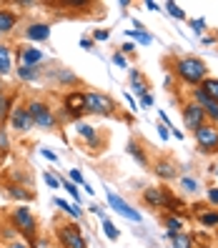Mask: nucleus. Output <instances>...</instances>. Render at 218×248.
I'll return each mask as SVG.
<instances>
[{
	"label": "nucleus",
	"instance_id": "nucleus-49",
	"mask_svg": "<svg viewBox=\"0 0 218 248\" xmlns=\"http://www.w3.org/2000/svg\"><path fill=\"white\" fill-rule=\"evenodd\" d=\"M145 8H148V10H161V5H158V3H153V0H145Z\"/></svg>",
	"mask_w": 218,
	"mask_h": 248
},
{
	"label": "nucleus",
	"instance_id": "nucleus-17",
	"mask_svg": "<svg viewBox=\"0 0 218 248\" xmlns=\"http://www.w3.org/2000/svg\"><path fill=\"white\" fill-rule=\"evenodd\" d=\"M16 25H18V13L8 10V8H0V35L13 33V28H16Z\"/></svg>",
	"mask_w": 218,
	"mask_h": 248
},
{
	"label": "nucleus",
	"instance_id": "nucleus-30",
	"mask_svg": "<svg viewBox=\"0 0 218 248\" xmlns=\"http://www.w3.org/2000/svg\"><path fill=\"white\" fill-rule=\"evenodd\" d=\"M100 223H103V231H106L108 241H118V238H121V231L115 228V223L110 221V218H103V221H100Z\"/></svg>",
	"mask_w": 218,
	"mask_h": 248
},
{
	"label": "nucleus",
	"instance_id": "nucleus-5",
	"mask_svg": "<svg viewBox=\"0 0 218 248\" xmlns=\"http://www.w3.org/2000/svg\"><path fill=\"white\" fill-rule=\"evenodd\" d=\"M193 138H196V145L203 155H216L218 153V125L216 123L201 125L193 133Z\"/></svg>",
	"mask_w": 218,
	"mask_h": 248
},
{
	"label": "nucleus",
	"instance_id": "nucleus-25",
	"mask_svg": "<svg viewBox=\"0 0 218 248\" xmlns=\"http://www.w3.org/2000/svg\"><path fill=\"white\" fill-rule=\"evenodd\" d=\"M8 193H10V198H16V201H33V193L28 191V188H23V186H8Z\"/></svg>",
	"mask_w": 218,
	"mask_h": 248
},
{
	"label": "nucleus",
	"instance_id": "nucleus-29",
	"mask_svg": "<svg viewBox=\"0 0 218 248\" xmlns=\"http://www.w3.org/2000/svg\"><path fill=\"white\" fill-rule=\"evenodd\" d=\"M55 80H58V83H63V85H78V83H80L78 76H73V73L65 70V68H61V70L55 73Z\"/></svg>",
	"mask_w": 218,
	"mask_h": 248
},
{
	"label": "nucleus",
	"instance_id": "nucleus-41",
	"mask_svg": "<svg viewBox=\"0 0 218 248\" xmlns=\"http://www.w3.org/2000/svg\"><path fill=\"white\" fill-rule=\"evenodd\" d=\"M40 153H43V158H48L50 163H58V153H53L50 148H40Z\"/></svg>",
	"mask_w": 218,
	"mask_h": 248
},
{
	"label": "nucleus",
	"instance_id": "nucleus-11",
	"mask_svg": "<svg viewBox=\"0 0 218 248\" xmlns=\"http://www.w3.org/2000/svg\"><path fill=\"white\" fill-rule=\"evenodd\" d=\"M8 123H10V128L13 130H18V133H28L35 123H33V118H31V110H28V106H13V110H10V115H8Z\"/></svg>",
	"mask_w": 218,
	"mask_h": 248
},
{
	"label": "nucleus",
	"instance_id": "nucleus-7",
	"mask_svg": "<svg viewBox=\"0 0 218 248\" xmlns=\"http://www.w3.org/2000/svg\"><path fill=\"white\" fill-rule=\"evenodd\" d=\"M28 110H31V118L38 128H55L58 125V118H55V113L50 110L48 103H43V100L33 98L31 103H28Z\"/></svg>",
	"mask_w": 218,
	"mask_h": 248
},
{
	"label": "nucleus",
	"instance_id": "nucleus-6",
	"mask_svg": "<svg viewBox=\"0 0 218 248\" xmlns=\"http://www.w3.org/2000/svg\"><path fill=\"white\" fill-rule=\"evenodd\" d=\"M55 236L61 248H85V238L78 228V223H61L55 228Z\"/></svg>",
	"mask_w": 218,
	"mask_h": 248
},
{
	"label": "nucleus",
	"instance_id": "nucleus-36",
	"mask_svg": "<svg viewBox=\"0 0 218 248\" xmlns=\"http://www.w3.org/2000/svg\"><path fill=\"white\" fill-rule=\"evenodd\" d=\"M43 181H46V183H48V186L53 188V191H58V188H63V186H61V178H55L53 173H48V170L43 173Z\"/></svg>",
	"mask_w": 218,
	"mask_h": 248
},
{
	"label": "nucleus",
	"instance_id": "nucleus-12",
	"mask_svg": "<svg viewBox=\"0 0 218 248\" xmlns=\"http://www.w3.org/2000/svg\"><path fill=\"white\" fill-rule=\"evenodd\" d=\"M191 98H193V103H198L203 110H206L208 123H216V125H218V103H216V100H211L201 88H193V91H191Z\"/></svg>",
	"mask_w": 218,
	"mask_h": 248
},
{
	"label": "nucleus",
	"instance_id": "nucleus-8",
	"mask_svg": "<svg viewBox=\"0 0 218 248\" xmlns=\"http://www.w3.org/2000/svg\"><path fill=\"white\" fill-rule=\"evenodd\" d=\"M83 113H85V93H80V91L65 93V98H63V118L78 123Z\"/></svg>",
	"mask_w": 218,
	"mask_h": 248
},
{
	"label": "nucleus",
	"instance_id": "nucleus-19",
	"mask_svg": "<svg viewBox=\"0 0 218 248\" xmlns=\"http://www.w3.org/2000/svg\"><path fill=\"white\" fill-rule=\"evenodd\" d=\"M13 70V55H10V48L5 46V43H0V78L10 76Z\"/></svg>",
	"mask_w": 218,
	"mask_h": 248
},
{
	"label": "nucleus",
	"instance_id": "nucleus-9",
	"mask_svg": "<svg viewBox=\"0 0 218 248\" xmlns=\"http://www.w3.org/2000/svg\"><path fill=\"white\" fill-rule=\"evenodd\" d=\"M106 198H108V206L118 213L121 218H125V221H133V223H140V221H143V216H140L133 206H130V203H125L115 191H106Z\"/></svg>",
	"mask_w": 218,
	"mask_h": 248
},
{
	"label": "nucleus",
	"instance_id": "nucleus-46",
	"mask_svg": "<svg viewBox=\"0 0 218 248\" xmlns=\"http://www.w3.org/2000/svg\"><path fill=\"white\" fill-rule=\"evenodd\" d=\"M140 106H143V108H151V106H153V95H151V93L143 95V98H140Z\"/></svg>",
	"mask_w": 218,
	"mask_h": 248
},
{
	"label": "nucleus",
	"instance_id": "nucleus-39",
	"mask_svg": "<svg viewBox=\"0 0 218 248\" xmlns=\"http://www.w3.org/2000/svg\"><path fill=\"white\" fill-rule=\"evenodd\" d=\"M108 38H110V31H103V28H100V31H93V40H98V43H103Z\"/></svg>",
	"mask_w": 218,
	"mask_h": 248
},
{
	"label": "nucleus",
	"instance_id": "nucleus-32",
	"mask_svg": "<svg viewBox=\"0 0 218 248\" xmlns=\"http://www.w3.org/2000/svg\"><path fill=\"white\" fill-rule=\"evenodd\" d=\"M125 35L128 38H133V40H138L140 46H151L153 43V35L151 33H138V31H125Z\"/></svg>",
	"mask_w": 218,
	"mask_h": 248
},
{
	"label": "nucleus",
	"instance_id": "nucleus-47",
	"mask_svg": "<svg viewBox=\"0 0 218 248\" xmlns=\"http://www.w3.org/2000/svg\"><path fill=\"white\" fill-rule=\"evenodd\" d=\"M0 148L8 151V136H5V130H0Z\"/></svg>",
	"mask_w": 218,
	"mask_h": 248
},
{
	"label": "nucleus",
	"instance_id": "nucleus-40",
	"mask_svg": "<svg viewBox=\"0 0 218 248\" xmlns=\"http://www.w3.org/2000/svg\"><path fill=\"white\" fill-rule=\"evenodd\" d=\"M118 50H121L123 55H133V53H136L138 48H136V43H123V46H121Z\"/></svg>",
	"mask_w": 218,
	"mask_h": 248
},
{
	"label": "nucleus",
	"instance_id": "nucleus-26",
	"mask_svg": "<svg viewBox=\"0 0 218 248\" xmlns=\"http://www.w3.org/2000/svg\"><path fill=\"white\" fill-rule=\"evenodd\" d=\"M18 78L25 83H33L40 78V70L38 68H28V65H18Z\"/></svg>",
	"mask_w": 218,
	"mask_h": 248
},
{
	"label": "nucleus",
	"instance_id": "nucleus-31",
	"mask_svg": "<svg viewBox=\"0 0 218 248\" xmlns=\"http://www.w3.org/2000/svg\"><path fill=\"white\" fill-rule=\"evenodd\" d=\"M61 186L70 193V198H73V201H78V206H80V191H78V186L73 183V181H68V178H61Z\"/></svg>",
	"mask_w": 218,
	"mask_h": 248
},
{
	"label": "nucleus",
	"instance_id": "nucleus-45",
	"mask_svg": "<svg viewBox=\"0 0 218 248\" xmlns=\"http://www.w3.org/2000/svg\"><path fill=\"white\" fill-rule=\"evenodd\" d=\"M158 136H161L163 140H168V136H171V128H168V125H158Z\"/></svg>",
	"mask_w": 218,
	"mask_h": 248
},
{
	"label": "nucleus",
	"instance_id": "nucleus-42",
	"mask_svg": "<svg viewBox=\"0 0 218 248\" xmlns=\"http://www.w3.org/2000/svg\"><path fill=\"white\" fill-rule=\"evenodd\" d=\"M5 248H33V243H25V241L16 238V241H13V243H8Z\"/></svg>",
	"mask_w": 218,
	"mask_h": 248
},
{
	"label": "nucleus",
	"instance_id": "nucleus-22",
	"mask_svg": "<svg viewBox=\"0 0 218 248\" xmlns=\"http://www.w3.org/2000/svg\"><path fill=\"white\" fill-rule=\"evenodd\" d=\"M53 203H55V206L58 208H61L63 213H68L70 218H76V221H78V218H83V211H80V206H73V203H68V201H63V198H53Z\"/></svg>",
	"mask_w": 218,
	"mask_h": 248
},
{
	"label": "nucleus",
	"instance_id": "nucleus-13",
	"mask_svg": "<svg viewBox=\"0 0 218 248\" xmlns=\"http://www.w3.org/2000/svg\"><path fill=\"white\" fill-rule=\"evenodd\" d=\"M43 61H46V53L38 50V46H23V48H18V63L20 65L38 68Z\"/></svg>",
	"mask_w": 218,
	"mask_h": 248
},
{
	"label": "nucleus",
	"instance_id": "nucleus-35",
	"mask_svg": "<svg viewBox=\"0 0 218 248\" xmlns=\"http://www.w3.org/2000/svg\"><path fill=\"white\" fill-rule=\"evenodd\" d=\"M68 181H73V183L80 186V188L85 186V178H83V173H80L78 168H70V170H68Z\"/></svg>",
	"mask_w": 218,
	"mask_h": 248
},
{
	"label": "nucleus",
	"instance_id": "nucleus-48",
	"mask_svg": "<svg viewBox=\"0 0 218 248\" xmlns=\"http://www.w3.org/2000/svg\"><path fill=\"white\" fill-rule=\"evenodd\" d=\"M80 48L91 50V48H93V40H91V38H83V40H80Z\"/></svg>",
	"mask_w": 218,
	"mask_h": 248
},
{
	"label": "nucleus",
	"instance_id": "nucleus-44",
	"mask_svg": "<svg viewBox=\"0 0 218 248\" xmlns=\"http://www.w3.org/2000/svg\"><path fill=\"white\" fill-rule=\"evenodd\" d=\"M91 213H95V216L100 218V221H103V218H106V211H103V208H100V206H98V203H93V206H91Z\"/></svg>",
	"mask_w": 218,
	"mask_h": 248
},
{
	"label": "nucleus",
	"instance_id": "nucleus-28",
	"mask_svg": "<svg viewBox=\"0 0 218 248\" xmlns=\"http://www.w3.org/2000/svg\"><path fill=\"white\" fill-rule=\"evenodd\" d=\"M128 153H130V155H133V158L138 160V163H140L143 168H145V166H148V158H145V153H143V148H140V145H138L136 140H130V143H128Z\"/></svg>",
	"mask_w": 218,
	"mask_h": 248
},
{
	"label": "nucleus",
	"instance_id": "nucleus-10",
	"mask_svg": "<svg viewBox=\"0 0 218 248\" xmlns=\"http://www.w3.org/2000/svg\"><path fill=\"white\" fill-rule=\"evenodd\" d=\"M181 113H183V125H186L188 130H193V133H196L201 125H206V123H208L206 110H203L198 103H193V100H191V103H186Z\"/></svg>",
	"mask_w": 218,
	"mask_h": 248
},
{
	"label": "nucleus",
	"instance_id": "nucleus-14",
	"mask_svg": "<svg viewBox=\"0 0 218 248\" xmlns=\"http://www.w3.org/2000/svg\"><path fill=\"white\" fill-rule=\"evenodd\" d=\"M153 173L161 181H178V166L171 158H158L153 163Z\"/></svg>",
	"mask_w": 218,
	"mask_h": 248
},
{
	"label": "nucleus",
	"instance_id": "nucleus-4",
	"mask_svg": "<svg viewBox=\"0 0 218 248\" xmlns=\"http://www.w3.org/2000/svg\"><path fill=\"white\" fill-rule=\"evenodd\" d=\"M85 113L91 115H115V103L100 91H85Z\"/></svg>",
	"mask_w": 218,
	"mask_h": 248
},
{
	"label": "nucleus",
	"instance_id": "nucleus-27",
	"mask_svg": "<svg viewBox=\"0 0 218 248\" xmlns=\"http://www.w3.org/2000/svg\"><path fill=\"white\" fill-rule=\"evenodd\" d=\"M166 228L168 231H176V233H181L183 228H186V221L178 216V213H168L166 216Z\"/></svg>",
	"mask_w": 218,
	"mask_h": 248
},
{
	"label": "nucleus",
	"instance_id": "nucleus-23",
	"mask_svg": "<svg viewBox=\"0 0 218 248\" xmlns=\"http://www.w3.org/2000/svg\"><path fill=\"white\" fill-rule=\"evenodd\" d=\"M13 98L8 95V91L5 88H0V123L3 121H8V115H10V110H13Z\"/></svg>",
	"mask_w": 218,
	"mask_h": 248
},
{
	"label": "nucleus",
	"instance_id": "nucleus-21",
	"mask_svg": "<svg viewBox=\"0 0 218 248\" xmlns=\"http://www.w3.org/2000/svg\"><path fill=\"white\" fill-rule=\"evenodd\" d=\"M178 188H181L183 193H188V196H196L201 191V181L198 178H191V176H181L178 178Z\"/></svg>",
	"mask_w": 218,
	"mask_h": 248
},
{
	"label": "nucleus",
	"instance_id": "nucleus-43",
	"mask_svg": "<svg viewBox=\"0 0 218 248\" xmlns=\"http://www.w3.org/2000/svg\"><path fill=\"white\" fill-rule=\"evenodd\" d=\"M123 98H125V103H128V106H130V110H138V103H136V100H133V95H130V93H128V91H125V93H123Z\"/></svg>",
	"mask_w": 218,
	"mask_h": 248
},
{
	"label": "nucleus",
	"instance_id": "nucleus-33",
	"mask_svg": "<svg viewBox=\"0 0 218 248\" xmlns=\"http://www.w3.org/2000/svg\"><path fill=\"white\" fill-rule=\"evenodd\" d=\"M166 10H168V16H171V18H176V20H186V10H183L178 3H166Z\"/></svg>",
	"mask_w": 218,
	"mask_h": 248
},
{
	"label": "nucleus",
	"instance_id": "nucleus-3",
	"mask_svg": "<svg viewBox=\"0 0 218 248\" xmlns=\"http://www.w3.org/2000/svg\"><path fill=\"white\" fill-rule=\"evenodd\" d=\"M10 226L16 228L28 243H33V241H35L38 221H35L33 211L28 208V206H18V208H13V211H10Z\"/></svg>",
	"mask_w": 218,
	"mask_h": 248
},
{
	"label": "nucleus",
	"instance_id": "nucleus-20",
	"mask_svg": "<svg viewBox=\"0 0 218 248\" xmlns=\"http://www.w3.org/2000/svg\"><path fill=\"white\" fill-rule=\"evenodd\" d=\"M198 223L206 226V228H218V208H208V211H201L196 213Z\"/></svg>",
	"mask_w": 218,
	"mask_h": 248
},
{
	"label": "nucleus",
	"instance_id": "nucleus-37",
	"mask_svg": "<svg viewBox=\"0 0 218 248\" xmlns=\"http://www.w3.org/2000/svg\"><path fill=\"white\" fill-rule=\"evenodd\" d=\"M110 61H113V65H118V68H128V58H125L121 50H115Z\"/></svg>",
	"mask_w": 218,
	"mask_h": 248
},
{
	"label": "nucleus",
	"instance_id": "nucleus-34",
	"mask_svg": "<svg viewBox=\"0 0 218 248\" xmlns=\"http://www.w3.org/2000/svg\"><path fill=\"white\" fill-rule=\"evenodd\" d=\"M188 25H191V31L196 35H201L203 31H206V20H203V18H191V20H188Z\"/></svg>",
	"mask_w": 218,
	"mask_h": 248
},
{
	"label": "nucleus",
	"instance_id": "nucleus-16",
	"mask_svg": "<svg viewBox=\"0 0 218 248\" xmlns=\"http://www.w3.org/2000/svg\"><path fill=\"white\" fill-rule=\"evenodd\" d=\"M76 133L88 143V148H98L100 145V140H98V130L93 128V125H88V123H83V121H78L76 123Z\"/></svg>",
	"mask_w": 218,
	"mask_h": 248
},
{
	"label": "nucleus",
	"instance_id": "nucleus-1",
	"mask_svg": "<svg viewBox=\"0 0 218 248\" xmlns=\"http://www.w3.org/2000/svg\"><path fill=\"white\" fill-rule=\"evenodd\" d=\"M173 73L188 85H193V88H198V85L208 78V68L206 63L201 61V58L196 55H181L173 61Z\"/></svg>",
	"mask_w": 218,
	"mask_h": 248
},
{
	"label": "nucleus",
	"instance_id": "nucleus-15",
	"mask_svg": "<svg viewBox=\"0 0 218 248\" xmlns=\"http://www.w3.org/2000/svg\"><path fill=\"white\" fill-rule=\"evenodd\" d=\"M25 38L31 43H46L50 38V25L48 23H31V25H25Z\"/></svg>",
	"mask_w": 218,
	"mask_h": 248
},
{
	"label": "nucleus",
	"instance_id": "nucleus-2",
	"mask_svg": "<svg viewBox=\"0 0 218 248\" xmlns=\"http://www.w3.org/2000/svg\"><path fill=\"white\" fill-rule=\"evenodd\" d=\"M143 203L151 206L156 211H171V213H178V208H183L181 198H176L166 186H156V188H145L143 191Z\"/></svg>",
	"mask_w": 218,
	"mask_h": 248
},
{
	"label": "nucleus",
	"instance_id": "nucleus-50",
	"mask_svg": "<svg viewBox=\"0 0 218 248\" xmlns=\"http://www.w3.org/2000/svg\"><path fill=\"white\" fill-rule=\"evenodd\" d=\"M171 136H173V138H178V140H183V133H181L178 128H171Z\"/></svg>",
	"mask_w": 218,
	"mask_h": 248
},
{
	"label": "nucleus",
	"instance_id": "nucleus-18",
	"mask_svg": "<svg viewBox=\"0 0 218 248\" xmlns=\"http://www.w3.org/2000/svg\"><path fill=\"white\" fill-rule=\"evenodd\" d=\"M166 236L171 238L173 248H193V238L188 236L186 231H181V233H176V231H166Z\"/></svg>",
	"mask_w": 218,
	"mask_h": 248
},
{
	"label": "nucleus",
	"instance_id": "nucleus-51",
	"mask_svg": "<svg viewBox=\"0 0 218 248\" xmlns=\"http://www.w3.org/2000/svg\"><path fill=\"white\" fill-rule=\"evenodd\" d=\"M0 248H3V246H0Z\"/></svg>",
	"mask_w": 218,
	"mask_h": 248
},
{
	"label": "nucleus",
	"instance_id": "nucleus-38",
	"mask_svg": "<svg viewBox=\"0 0 218 248\" xmlns=\"http://www.w3.org/2000/svg\"><path fill=\"white\" fill-rule=\"evenodd\" d=\"M206 198H208V203H211V206H218V186L208 188V191H206Z\"/></svg>",
	"mask_w": 218,
	"mask_h": 248
},
{
	"label": "nucleus",
	"instance_id": "nucleus-24",
	"mask_svg": "<svg viewBox=\"0 0 218 248\" xmlns=\"http://www.w3.org/2000/svg\"><path fill=\"white\" fill-rule=\"evenodd\" d=\"M198 88L206 93L211 100H216V103H218V78H206V80L198 85Z\"/></svg>",
	"mask_w": 218,
	"mask_h": 248
}]
</instances>
